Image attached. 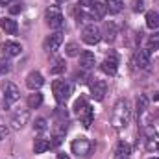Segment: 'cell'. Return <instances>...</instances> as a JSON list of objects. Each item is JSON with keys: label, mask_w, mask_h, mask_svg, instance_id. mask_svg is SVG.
Segmentation results:
<instances>
[{"label": "cell", "mask_w": 159, "mask_h": 159, "mask_svg": "<svg viewBox=\"0 0 159 159\" xmlns=\"http://www.w3.org/2000/svg\"><path fill=\"white\" fill-rule=\"evenodd\" d=\"M43 83H44V78H43V74L37 72V70H34V72H30V74L26 76V87H28L30 91H37V89H41Z\"/></svg>", "instance_id": "obj_13"}, {"label": "cell", "mask_w": 159, "mask_h": 159, "mask_svg": "<svg viewBox=\"0 0 159 159\" xmlns=\"http://www.w3.org/2000/svg\"><path fill=\"white\" fill-rule=\"evenodd\" d=\"M146 107H148V98L144 94H139V98H137V115H143L146 111Z\"/></svg>", "instance_id": "obj_26"}, {"label": "cell", "mask_w": 159, "mask_h": 159, "mask_svg": "<svg viewBox=\"0 0 159 159\" xmlns=\"http://www.w3.org/2000/svg\"><path fill=\"white\" fill-rule=\"evenodd\" d=\"M146 46H148V52H150V50H159V32L152 34V35L148 37Z\"/></svg>", "instance_id": "obj_25"}, {"label": "cell", "mask_w": 159, "mask_h": 159, "mask_svg": "<svg viewBox=\"0 0 159 159\" xmlns=\"http://www.w3.org/2000/svg\"><path fill=\"white\" fill-rule=\"evenodd\" d=\"M106 93H107V83L104 81V80H96L91 83V94H93V98L96 100V102H102L104 100V96H106Z\"/></svg>", "instance_id": "obj_6"}, {"label": "cell", "mask_w": 159, "mask_h": 159, "mask_svg": "<svg viewBox=\"0 0 159 159\" xmlns=\"http://www.w3.org/2000/svg\"><path fill=\"white\" fill-rule=\"evenodd\" d=\"M94 63H96V59H94V54H93V52L85 50V52L80 54V65H81L83 69H93Z\"/></svg>", "instance_id": "obj_18"}, {"label": "cell", "mask_w": 159, "mask_h": 159, "mask_svg": "<svg viewBox=\"0 0 159 159\" xmlns=\"http://www.w3.org/2000/svg\"><path fill=\"white\" fill-rule=\"evenodd\" d=\"M57 159H70L67 154H57Z\"/></svg>", "instance_id": "obj_37"}, {"label": "cell", "mask_w": 159, "mask_h": 159, "mask_svg": "<svg viewBox=\"0 0 159 159\" xmlns=\"http://www.w3.org/2000/svg\"><path fill=\"white\" fill-rule=\"evenodd\" d=\"M65 54H67L69 57H76L80 54V46L76 43H69V44L65 46Z\"/></svg>", "instance_id": "obj_27"}, {"label": "cell", "mask_w": 159, "mask_h": 159, "mask_svg": "<svg viewBox=\"0 0 159 159\" xmlns=\"http://www.w3.org/2000/svg\"><path fill=\"white\" fill-rule=\"evenodd\" d=\"M129 154H131V148L128 143H119L117 146V159H129Z\"/></svg>", "instance_id": "obj_24"}, {"label": "cell", "mask_w": 159, "mask_h": 159, "mask_svg": "<svg viewBox=\"0 0 159 159\" xmlns=\"http://www.w3.org/2000/svg\"><path fill=\"white\" fill-rule=\"evenodd\" d=\"M131 119V107H129V102L126 98H120L119 102L115 104L113 107V115H111V124L120 129V128H126L128 122Z\"/></svg>", "instance_id": "obj_1"}, {"label": "cell", "mask_w": 159, "mask_h": 159, "mask_svg": "<svg viewBox=\"0 0 159 159\" xmlns=\"http://www.w3.org/2000/svg\"><path fill=\"white\" fill-rule=\"evenodd\" d=\"M34 128H35L37 131H44V129L48 128V124H46V119H43V117L35 119V124H34Z\"/></svg>", "instance_id": "obj_29"}, {"label": "cell", "mask_w": 159, "mask_h": 159, "mask_svg": "<svg viewBox=\"0 0 159 159\" xmlns=\"http://www.w3.org/2000/svg\"><path fill=\"white\" fill-rule=\"evenodd\" d=\"M9 11H11L13 15H15V13H20V11H22V4H13V6L9 7Z\"/></svg>", "instance_id": "obj_32"}, {"label": "cell", "mask_w": 159, "mask_h": 159, "mask_svg": "<svg viewBox=\"0 0 159 159\" xmlns=\"http://www.w3.org/2000/svg\"><path fill=\"white\" fill-rule=\"evenodd\" d=\"M63 70H65V65H63L61 61H57V63H56V67H52V69H50V72H52V74H59V72H63Z\"/></svg>", "instance_id": "obj_31"}, {"label": "cell", "mask_w": 159, "mask_h": 159, "mask_svg": "<svg viewBox=\"0 0 159 159\" xmlns=\"http://www.w3.org/2000/svg\"><path fill=\"white\" fill-rule=\"evenodd\" d=\"M146 26L150 30H157L159 28V13L157 11H148L146 13Z\"/></svg>", "instance_id": "obj_22"}, {"label": "cell", "mask_w": 159, "mask_h": 159, "mask_svg": "<svg viewBox=\"0 0 159 159\" xmlns=\"http://www.w3.org/2000/svg\"><path fill=\"white\" fill-rule=\"evenodd\" d=\"M150 159H159V157H150Z\"/></svg>", "instance_id": "obj_39"}, {"label": "cell", "mask_w": 159, "mask_h": 159, "mask_svg": "<svg viewBox=\"0 0 159 159\" xmlns=\"http://www.w3.org/2000/svg\"><path fill=\"white\" fill-rule=\"evenodd\" d=\"M44 19H46V24L50 28H54V30L63 26V13H61V9L57 6H50L46 9V13H44Z\"/></svg>", "instance_id": "obj_4"}, {"label": "cell", "mask_w": 159, "mask_h": 159, "mask_svg": "<svg viewBox=\"0 0 159 159\" xmlns=\"http://www.w3.org/2000/svg\"><path fill=\"white\" fill-rule=\"evenodd\" d=\"M87 106H89V104H87V100H85V98H78V100L74 102V113H76V115H80V113H81Z\"/></svg>", "instance_id": "obj_28"}, {"label": "cell", "mask_w": 159, "mask_h": 159, "mask_svg": "<svg viewBox=\"0 0 159 159\" xmlns=\"http://www.w3.org/2000/svg\"><path fill=\"white\" fill-rule=\"evenodd\" d=\"M83 9H87V15H89V19H96V20H100L104 15H106V4H100V2H93L89 7H83Z\"/></svg>", "instance_id": "obj_11"}, {"label": "cell", "mask_w": 159, "mask_h": 159, "mask_svg": "<svg viewBox=\"0 0 159 159\" xmlns=\"http://www.w3.org/2000/svg\"><path fill=\"white\" fill-rule=\"evenodd\" d=\"M91 148H93V144H91V141L87 137H76L72 141V144H70L72 154H76V157H81V159H85L91 154Z\"/></svg>", "instance_id": "obj_3"}, {"label": "cell", "mask_w": 159, "mask_h": 159, "mask_svg": "<svg viewBox=\"0 0 159 159\" xmlns=\"http://www.w3.org/2000/svg\"><path fill=\"white\" fill-rule=\"evenodd\" d=\"M133 63L139 69H148V65H150V52L148 50H137L135 56H133Z\"/></svg>", "instance_id": "obj_14"}, {"label": "cell", "mask_w": 159, "mask_h": 159, "mask_svg": "<svg viewBox=\"0 0 159 159\" xmlns=\"http://www.w3.org/2000/svg\"><path fill=\"white\" fill-rule=\"evenodd\" d=\"M65 133H67V124H65V122H57V124L54 126V131H52V141H50V144H52V146H57V144H61V141L65 139Z\"/></svg>", "instance_id": "obj_12"}, {"label": "cell", "mask_w": 159, "mask_h": 159, "mask_svg": "<svg viewBox=\"0 0 159 159\" xmlns=\"http://www.w3.org/2000/svg\"><path fill=\"white\" fill-rule=\"evenodd\" d=\"M11 2H13V0H0V4H2V6H9Z\"/></svg>", "instance_id": "obj_36"}, {"label": "cell", "mask_w": 159, "mask_h": 159, "mask_svg": "<svg viewBox=\"0 0 159 159\" xmlns=\"http://www.w3.org/2000/svg\"><path fill=\"white\" fill-rule=\"evenodd\" d=\"M157 100H159V93L157 94H154V102H157Z\"/></svg>", "instance_id": "obj_38"}, {"label": "cell", "mask_w": 159, "mask_h": 159, "mask_svg": "<svg viewBox=\"0 0 159 159\" xmlns=\"http://www.w3.org/2000/svg\"><path fill=\"white\" fill-rule=\"evenodd\" d=\"M6 135H7V128L0 124V141H2V139H6Z\"/></svg>", "instance_id": "obj_34"}, {"label": "cell", "mask_w": 159, "mask_h": 159, "mask_svg": "<svg viewBox=\"0 0 159 159\" xmlns=\"http://www.w3.org/2000/svg\"><path fill=\"white\" fill-rule=\"evenodd\" d=\"M57 2H63V0H57Z\"/></svg>", "instance_id": "obj_40"}, {"label": "cell", "mask_w": 159, "mask_h": 159, "mask_svg": "<svg viewBox=\"0 0 159 159\" xmlns=\"http://www.w3.org/2000/svg\"><path fill=\"white\" fill-rule=\"evenodd\" d=\"M28 120H30V111L28 109H20V111H17L11 117V128L13 129H22L28 124Z\"/></svg>", "instance_id": "obj_9"}, {"label": "cell", "mask_w": 159, "mask_h": 159, "mask_svg": "<svg viewBox=\"0 0 159 159\" xmlns=\"http://www.w3.org/2000/svg\"><path fill=\"white\" fill-rule=\"evenodd\" d=\"M2 50H4V56L13 57V56H19V54L22 52V46H20L19 43H15V41H6V43L2 44Z\"/></svg>", "instance_id": "obj_15"}, {"label": "cell", "mask_w": 159, "mask_h": 159, "mask_svg": "<svg viewBox=\"0 0 159 159\" xmlns=\"http://www.w3.org/2000/svg\"><path fill=\"white\" fill-rule=\"evenodd\" d=\"M143 9V0H133V11H141Z\"/></svg>", "instance_id": "obj_33"}, {"label": "cell", "mask_w": 159, "mask_h": 159, "mask_svg": "<svg viewBox=\"0 0 159 159\" xmlns=\"http://www.w3.org/2000/svg\"><path fill=\"white\" fill-rule=\"evenodd\" d=\"M11 70V63L7 59H0V74H7Z\"/></svg>", "instance_id": "obj_30"}, {"label": "cell", "mask_w": 159, "mask_h": 159, "mask_svg": "<svg viewBox=\"0 0 159 159\" xmlns=\"http://www.w3.org/2000/svg\"><path fill=\"white\" fill-rule=\"evenodd\" d=\"M146 150H148V152L159 150V135L154 129H148V131H146Z\"/></svg>", "instance_id": "obj_16"}, {"label": "cell", "mask_w": 159, "mask_h": 159, "mask_svg": "<svg viewBox=\"0 0 159 159\" xmlns=\"http://www.w3.org/2000/svg\"><path fill=\"white\" fill-rule=\"evenodd\" d=\"M41 104H43V94L37 93V91H34V94L28 96V107L30 109H37Z\"/></svg>", "instance_id": "obj_23"}, {"label": "cell", "mask_w": 159, "mask_h": 159, "mask_svg": "<svg viewBox=\"0 0 159 159\" xmlns=\"http://www.w3.org/2000/svg\"><path fill=\"white\" fill-rule=\"evenodd\" d=\"M100 69H102V72H106V74H109V76H115L117 70H119V57H117L115 54L107 56V57L102 61Z\"/></svg>", "instance_id": "obj_7"}, {"label": "cell", "mask_w": 159, "mask_h": 159, "mask_svg": "<svg viewBox=\"0 0 159 159\" xmlns=\"http://www.w3.org/2000/svg\"><path fill=\"white\" fill-rule=\"evenodd\" d=\"M19 98H20L19 87H17L15 83H6V87H4V102H6V106L15 104Z\"/></svg>", "instance_id": "obj_8"}, {"label": "cell", "mask_w": 159, "mask_h": 159, "mask_svg": "<svg viewBox=\"0 0 159 159\" xmlns=\"http://www.w3.org/2000/svg\"><path fill=\"white\" fill-rule=\"evenodd\" d=\"M80 117V122L83 124V128H91V124H93V119H94V113H93V107L91 106H87L81 113L78 115Z\"/></svg>", "instance_id": "obj_19"}, {"label": "cell", "mask_w": 159, "mask_h": 159, "mask_svg": "<svg viewBox=\"0 0 159 159\" xmlns=\"http://www.w3.org/2000/svg\"><path fill=\"white\" fill-rule=\"evenodd\" d=\"M61 43H63V34H61V32H56V34H52V35H48V37L44 39V50L56 52V50L61 46Z\"/></svg>", "instance_id": "obj_10"}, {"label": "cell", "mask_w": 159, "mask_h": 159, "mask_svg": "<svg viewBox=\"0 0 159 159\" xmlns=\"http://www.w3.org/2000/svg\"><path fill=\"white\" fill-rule=\"evenodd\" d=\"M94 0H81V7H89Z\"/></svg>", "instance_id": "obj_35"}, {"label": "cell", "mask_w": 159, "mask_h": 159, "mask_svg": "<svg viewBox=\"0 0 159 159\" xmlns=\"http://www.w3.org/2000/svg\"><path fill=\"white\" fill-rule=\"evenodd\" d=\"M0 26H2V30H4L6 34H9V35H15L17 30H19L17 20H13L11 17H4V19L0 20Z\"/></svg>", "instance_id": "obj_17"}, {"label": "cell", "mask_w": 159, "mask_h": 159, "mask_svg": "<svg viewBox=\"0 0 159 159\" xmlns=\"http://www.w3.org/2000/svg\"><path fill=\"white\" fill-rule=\"evenodd\" d=\"M104 4H106V9H107L109 13H113V15H115V13H120L122 7H124V2H122V0H106Z\"/></svg>", "instance_id": "obj_21"}, {"label": "cell", "mask_w": 159, "mask_h": 159, "mask_svg": "<svg viewBox=\"0 0 159 159\" xmlns=\"http://www.w3.org/2000/svg\"><path fill=\"white\" fill-rule=\"evenodd\" d=\"M48 148H52V144H50L48 139H44V137H37L35 139V143H34V152L35 154H44Z\"/></svg>", "instance_id": "obj_20"}, {"label": "cell", "mask_w": 159, "mask_h": 159, "mask_svg": "<svg viewBox=\"0 0 159 159\" xmlns=\"http://www.w3.org/2000/svg\"><path fill=\"white\" fill-rule=\"evenodd\" d=\"M81 39L87 44H98L100 39H102V32L96 24H87L81 32Z\"/></svg>", "instance_id": "obj_5"}, {"label": "cell", "mask_w": 159, "mask_h": 159, "mask_svg": "<svg viewBox=\"0 0 159 159\" xmlns=\"http://www.w3.org/2000/svg\"><path fill=\"white\" fill-rule=\"evenodd\" d=\"M52 91H54L56 100H57L59 104H63V102H67V100L70 98V94H72V83L67 81V80H56V81L52 83Z\"/></svg>", "instance_id": "obj_2"}]
</instances>
